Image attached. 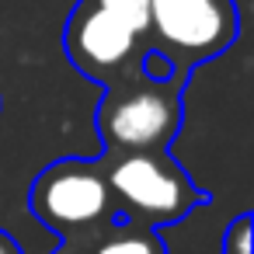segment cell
Segmentation results:
<instances>
[{
    "mask_svg": "<svg viewBox=\"0 0 254 254\" xmlns=\"http://www.w3.org/2000/svg\"><path fill=\"white\" fill-rule=\"evenodd\" d=\"M223 254H251V216L240 212L223 237Z\"/></svg>",
    "mask_w": 254,
    "mask_h": 254,
    "instance_id": "cell-8",
    "label": "cell"
},
{
    "mask_svg": "<svg viewBox=\"0 0 254 254\" xmlns=\"http://www.w3.org/2000/svg\"><path fill=\"white\" fill-rule=\"evenodd\" d=\"M150 28L160 53L185 70L226 53L240 32V14L233 0H150Z\"/></svg>",
    "mask_w": 254,
    "mask_h": 254,
    "instance_id": "cell-3",
    "label": "cell"
},
{
    "mask_svg": "<svg viewBox=\"0 0 254 254\" xmlns=\"http://www.w3.org/2000/svg\"><path fill=\"white\" fill-rule=\"evenodd\" d=\"M91 4H98L122 25H129L136 35L150 32V0H91Z\"/></svg>",
    "mask_w": 254,
    "mask_h": 254,
    "instance_id": "cell-7",
    "label": "cell"
},
{
    "mask_svg": "<svg viewBox=\"0 0 254 254\" xmlns=\"http://www.w3.org/2000/svg\"><path fill=\"white\" fill-rule=\"evenodd\" d=\"M181 84L146 80L122 91H108L98 112V129L108 150L126 153H157L167 150L181 129Z\"/></svg>",
    "mask_w": 254,
    "mask_h": 254,
    "instance_id": "cell-2",
    "label": "cell"
},
{
    "mask_svg": "<svg viewBox=\"0 0 254 254\" xmlns=\"http://www.w3.org/2000/svg\"><path fill=\"white\" fill-rule=\"evenodd\" d=\"M143 77L146 80H157V84H167V80H181V70L160 53V49H150L143 56Z\"/></svg>",
    "mask_w": 254,
    "mask_h": 254,
    "instance_id": "cell-9",
    "label": "cell"
},
{
    "mask_svg": "<svg viewBox=\"0 0 254 254\" xmlns=\"http://www.w3.org/2000/svg\"><path fill=\"white\" fill-rule=\"evenodd\" d=\"M0 254H25V251L18 247V240H14L11 233H4V230H0Z\"/></svg>",
    "mask_w": 254,
    "mask_h": 254,
    "instance_id": "cell-10",
    "label": "cell"
},
{
    "mask_svg": "<svg viewBox=\"0 0 254 254\" xmlns=\"http://www.w3.org/2000/svg\"><path fill=\"white\" fill-rule=\"evenodd\" d=\"M94 254H164V240L157 230H126L108 237Z\"/></svg>",
    "mask_w": 254,
    "mask_h": 254,
    "instance_id": "cell-6",
    "label": "cell"
},
{
    "mask_svg": "<svg viewBox=\"0 0 254 254\" xmlns=\"http://www.w3.org/2000/svg\"><path fill=\"white\" fill-rule=\"evenodd\" d=\"M32 212L53 233H77L101 223L112 209V191L105 171L80 157H66L49 164L28 195Z\"/></svg>",
    "mask_w": 254,
    "mask_h": 254,
    "instance_id": "cell-4",
    "label": "cell"
},
{
    "mask_svg": "<svg viewBox=\"0 0 254 254\" xmlns=\"http://www.w3.org/2000/svg\"><path fill=\"white\" fill-rule=\"evenodd\" d=\"M136 42L139 35L129 25L91 0H84L66 25V56L94 80H108V73H119L132 60Z\"/></svg>",
    "mask_w": 254,
    "mask_h": 254,
    "instance_id": "cell-5",
    "label": "cell"
},
{
    "mask_svg": "<svg viewBox=\"0 0 254 254\" xmlns=\"http://www.w3.org/2000/svg\"><path fill=\"white\" fill-rule=\"evenodd\" d=\"M108 191L112 202L122 209L126 219H139L150 226L164 223H181L188 212L202 205V191L188 178V171L164 150L157 153H126L119 157L108 174Z\"/></svg>",
    "mask_w": 254,
    "mask_h": 254,
    "instance_id": "cell-1",
    "label": "cell"
}]
</instances>
